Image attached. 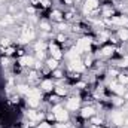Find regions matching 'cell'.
Returning a JSON list of instances; mask_svg holds the SVG:
<instances>
[{
    "label": "cell",
    "instance_id": "2",
    "mask_svg": "<svg viewBox=\"0 0 128 128\" xmlns=\"http://www.w3.org/2000/svg\"><path fill=\"white\" fill-rule=\"evenodd\" d=\"M33 37H34V33H33V30H30V28H24V30H22V36H21L19 42L25 43V42H30Z\"/></svg>",
    "mask_w": 128,
    "mask_h": 128
},
{
    "label": "cell",
    "instance_id": "11",
    "mask_svg": "<svg viewBox=\"0 0 128 128\" xmlns=\"http://www.w3.org/2000/svg\"><path fill=\"white\" fill-rule=\"evenodd\" d=\"M112 22H115V24H128V18H125V16L113 18V19H112Z\"/></svg>",
    "mask_w": 128,
    "mask_h": 128
},
{
    "label": "cell",
    "instance_id": "22",
    "mask_svg": "<svg viewBox=\"0 0 128 128\" xmlns=\"http://www.w3.org/2000/svg\"><path fill=\"white\" fill-rule=\"evenodd\" d=\"M36 49H37V51H42V49H45V43H43V42L37 43V45H36Z\"/></svg>",
    "mask_w": 128,
    "mask_h": 128
},
{
    "label": "cell",
    "instance_id": "26",
    "mask_svg": "<svg viewBox=\"0 0 128 128\" xmlns=\"http://www.w3.org/2000/svg\"><path fill=\"white\" fill-rule=\"evenodd\" d=\"M42 27H43V30H49V25L46 22H42Z\"/></svg>",
    "mask_w": 128,
    "mask_h": 128
},
{
    "label": "cell",
    "instance_id": "28",
    "mask_svg": "<svg viewBox=\"0 0 128 128\" xmlns=\"http://www.w3.org/2000/svg\"><path fill=\"white\" fill-rule=\"evenodd\" d=\"M121 82H122V84L128 82V78H125V76H121Z\"/></svg>",
    "mask_w": 128,
    "mask_h": 128
},
{
    "label": "cell",
    "instance_id": "12",
    "mask_svg": "<svg viewBox=\"0 0 128 128\" xmlns=\"http://www.w3.org/2000/svg\"><path fill=\"white\" fill-rule=\"evenodd\" d=\"M92 113H94V109H92V107H85V109L82 110V116H85V118L91 116Z\"/></svg>",
    "mask_w": 128,
    "mask_h": 128
},
{
    "label": "cell",
    "instance_id": "8",
    "mask_svg": "<svg viewBox=\"0 0 128 128\" xmlns=\"http://www.w3.org/2000/svg\"><path fill=\"white\" fill-rule=\"evenodd\" d=\"M112 119L115 121V124H118V125H121V124H124V119H122V115L119 113V112H115V113H112Z\"/></svg>",
    "mask_w": 128,
    "mask_h": 128
},
{
    "label": "cell",
    "instance_id": "21",
    "mask_svg": "<svg viewBox=\"0 0 128 128\" xmlns=\"http://www.w3.org/2000/svg\"><path fill=\"white\" fill-rule=\"evenodd\" d=\"M48 66H49L51 69H57V60H49V61H48Z\"/></svg>",
    "mask_w": 128,
    "mask_h": 128
},
{
    "label": "cell",
    "instance_id": "30",
    "mask_svg": "<svg viewBox=\"0 0 128 128\" xmlns=\"http://www.w3.org/2000/svg\"><path fill=\"white\" fill-rule=\"evenodd\" d=\"M1 45H3V46H7V45H9V40H3Z\"/></svg>",
    "mask_w": 128,
    "mask_h": 128
},
{
    "label": "cell",
    "instance_id": "16",
    "mask_svg": "<svg viewBox=\"0 0 128 128\" xmlns=\"http://www.w3.org/2000/svg\"><path fill=\"white\" fill-rule=\"evenodd\" d=\"M78 55H79V51H78V49H73V51L69 52V58H72V60L78 58Z\"/></svg>",
    "mask_w": 128,
    "mask_h": 128
},
{
    "label": "cell",
    "instance_id": "17",
    "mask_svg": "<svg viewBox=\"0 0 128 128\" xmlns=\"http://www.w3.org/2000/svg\"><path fill=\"white\" fill-rule=\"evenodd\" d=\"M18 91H19V92H22V94H28L30 88H27L25 85H19V86H18Z\"/></svg>",
    "mask_w": 128,
    "mask_h": 128
},
{
    "label": "cell",
    "instance_id": "19",
    "mask_svg": "<svg viewBox=\"0 0 128 128\" xmlns=\"http://www.w3.org/2000/svg\"><path fill=\"white\" fill-rule=\"evenodd\" d=\"M66 92H67L66 88H63V86H58V88H57V94H58V95H64Z\"/></svg>",
    "mask_w": 128,
    "mask_h": 128
},
{
    "label": "cell",
    "instance_id": "1",
    "mask_svg": "<svg viewBox=\"0 0 128 128\" xmlns=\"http://www.w3.org/2000/svg\"><path fill=\"white\" fill-rule=\"evenodd\" d=\"M54 116L58 119V121H66L67 118H69V115H67V112L63 109V107H60V106H57L55 109H54Z\"/></svg>",
    "mask_w": 128,
    "mask_h": 128
},
{
    "label": "cell",
    "instance_id": "3",
    "mask_svg": "<svg viewBox=\"0 0 128 128\" xmlns=\"http://www.w3.org/2000/svg\"><path fill=\"white\" fill-rule=\"evenodd\" d=\"M89 45H91V39H81L79 42H78V45H76V49L78 51H86L88 48H89Z\"/></svg>",
    "mask_w": 128,
    "mask_h": 128
},
{
    "label": "cell",
    "instance_id": "13",
    "mask_svg": "<svg viewBox=\"0 0 128 128\" xmlns=\"http://www.w3.org/2000/svg\"><path fill=\"white\" fill-rule=\"evenodd\" d=\"M27 101H28V104H30V106H33V107H36V106L39 104V98H37V97H28V100H27Z\"/></svg>",
    "mask_w": 128,
    "mask_h": 128
},
{
    "label": "cell",
    "instance_id": "18",
    "mask_svg": "<svg viewBox=\"0 0 128 128\" xmlns=\"http://www.w3.org/2000/svg\"><path fill=\"white\" fill-rule=\"evenodd\" d=\"M28 116L31 118V119H39V118H42V115H37L36 112H33V110H30L28 112Z\"/></svg>",
    "mask_w": 128,
    "mask_h": 128
},
{
    "label": "cell",
    "instance_id": "14",
    "mask_svg": "<svg viewBox=\"0 0 128 128\" xmlns=\"http://www.w3.org/2000/svg\"><path fill=\"white\" fill-rule=\"evenodd\" d=\"M42 88H43L45 91H49V89H52V82H51V81H45V82L42 84Z\"/></svg>",
    "mask_w": 128,
    "mask_h": 128
},
{
    "label": "cell",
    "instance_id": "27",
    "mask_svg": "<svg viewBox=\"0 0 128 128\" xmlns=\"http://www.w3.org/2000/svg\"><path fill=\"white\" fill-rule=\"evenodd\" d=\"M121 66H124V67H128V58H125L124 61H122V64Z\"/></svg>",
    "mask_w": 128,
    "mask_h": 128
},
{
    "label": "cell",
    "instance_id": "32",
    "mask_svg": "<svg viewBox=\"0 0 128 128\" xmlns=\"http://www.w3.org/2000/svg\"><path fill=\"white\" fill-rule=\"evenodd\" d=\"M12 52H13V49H10V48H9V49H7V51H6V54H9V55H10V54H12Z\"/></svg>",
    "mask_w": 128,
    "mask_h": 128
},
{
    "label": "cell",
    "instance_id": "20",
    "mask_svg": "<svg viewBox=\"0 0 128 128\" xmlns=\"http://www.w3.org/2000/svg\"><path fill=\"white\" fill-rule=\"evenodd\" d=\"M119 36H121V39H124V40H125V39H128V30H125V28H124V30H121Z\"/></svg>",
    "mask_w": 128,
    "mask_h": 128
},
{
    "label": "cell",
    "instance_id": "29",
    "mask_svg": "<svg viewBox=\"0 0 128 128\" xmlns=\"http://www.w3.org/2000/svg\"><path fill=\"white\" fill-rule=\"evenodd\" d=\"M39 128H49V125H48V124H40Z\"/></svg>",
    "mask_w": 128,
    "mask_h": 128
},
{
    "label": "cell",
    "instance_id": "9",
    "mask_svg": "<svg viewBox=\"0 0 128 128\" xmlns=\"http://www.w3.org/2000/svg\"><path fill=\"white\" fill-rule=\"evenodd\" d=\"M112 88H113V91L116 92V94H119V95H122V94H125V88L122 86V85H112Z\"/></svg>",
    "mask_w": 128,
    "mask_h": 128
},
{
    "label": "cell",
    "instance_id": "10",
    "mask_svg": "<svg viewBox=\"0 0 128 128\" xmlns=\"http://www.w3.org/2000/svg\"><path fill=\"white\" fill-rule=\"evenodd\" d=\"M51 52H52V55H54V58H55V60H58V58L61 57V54H60V49H58L55 45H51Z\"/></svg>",
    "mask_w": 128,
    "mask_h": 128
},
{
    "label": "cell",
    "instance_id": "4",
    "mask_svg": "<svg viewBox=\"0 0 128 128\" xmlns=\"http://www.w3.org/2000/svg\"><path fill=\"white\" fill-rule=\"evenodd\" d=\"M70 69H73V70H76V72H82V70L85 69V66H84L81 61H78V60H73V61L70 63Z\"/></svg>",
    "mask_w": 128,
    "mask_h": 128
},
{
    "label": "cell",
    "instance_id": "5",
    "mask_svg": "<svg viewBox=\"0 0 128 128\" xmlns=\"http://www.w3.org/2000/svg\"><path fill=\"white\" fill-rule=\"evenodd\" d=\"M97 4H98L97 0H86V3H85V12H91L92 9L97 7Z\"/></svg>",
    "mask_w": 128,
    "mask_h": 128
},
{
    "label": "cell",
    "instance_id": "23",
    "mask_svg": "<svg viewBox=\"0 0 128 128\" xmlns=\"http://www.w3.org/2000/svg\"><path fill=\"white\" fill-rule=\"evenodd\" d=\"M12 21H13V19H12V18H10V16H7V18H4V19H3V21H1V24H10V22H12Z\"/></svg>",
    "mask_w": 128,
    "mask_h": 128
},
{
    "label": "cell",
    "instance_id": "7",
    "mask_svg": "<svg viewBox=\"0 0 128 128\" xmlns=\"http://www.w3.org/2000/svg\"><path fill=\"white\" fill-rule=\"evenodd\" d=\"M19 64H22V66H33L34 64V60L31 57H22L19 60Z\"/></svg>",
    "mask_w": 128,
    "mask_h": 128
},
{
    "label": "cell",
    "instance_id": "33",
    "mask_svg": "<svg viewBox=\"0 0 128 128\" xmlns=\"http://www.w3.org/2000/svg\"><path fill=\"white\" fill-rule=\"evenodd\" d=\"M64 1H66V3H72L73 0H64Z\"/></svg>",
    "mask_w": 128,
    "mask_h": 128
},
{
    "label": "cell",
    "instance_id": "31",
    "mask_svg": "<svg viewBox=\"0 0 128 128\" xmlns=\"http://www.w3.org/2000/svg\"><path fill=\"white\" fill-rule=\"evenodd\" d=\"M40 1H42V3H43L45 6H48V4H49V1H48V0H40Z\"/></svg>",
    "mask_w": 128,
    "mask_h": 128
},
{
    "label": "cell",
    "instance_id": "24",
    "mask_svg": "<svg viewBox=\"0 0 128 128\" xmlns=\"http://www.w3.org/2000/svg\"><path fill=\"white\" fill-rule=\"evenodd\" d=\"M109 54H112V48H104L103 49V55H109Z\"/></svg>",
    "mask_w": 128,
    "mask_h": 128
},
{
    "label": "cell",
    "instance_id": "15",
    "mask_svg": "<svg viewBox=\"0 0 128 128\" xmlns=\"http://www.w3.org/2000/svg\"><path fill=\"white\" fill-rule=\"evenodd\" d=\"M27 95H28V97H37V98H39V97H40V91H37V89H30Z\"/></svg>",
    "mask_w": 128,
    "mask_h": 128
},
{
    "label": "cell",
    "instance_id": "25",
    "mask_svg": "<svg viewBox=\"0 0 128 128\" xmlns=\"http://www.w3.org/2000/svg\"><path fill=\"white\" fill-rule=\"evenodd\" d=\"M54 18H55V19H60V18H61V13H60V12H54Z\"/></svg>",
    "mask_w": 128,
    "mask_h": 128
},
{
    "label": "cell",
    "instance_id": "6",
    "mask_svg": "<svg viewBox=\"0 0 128 128\" xmlns=\"http://www.w3.org/2000/svg\"><path fill=\"white\" fill-rule=\"evenodd\" d=\"M67 107L72 109V110H76V109L79 107V100H78V98H70L69 103H67Z\"/></svg>",
    "mask_w": 128,
    "mask_h": 128
}]
</instances>
